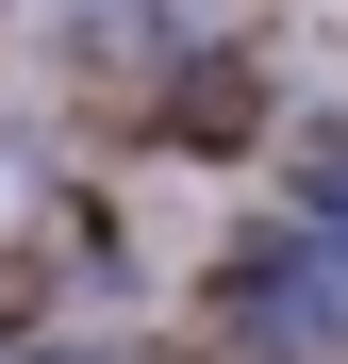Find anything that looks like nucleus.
<instances>
[{
	"label": "nucleus",
	"mask_w": 348,
	"mask_h": 364,
	"mask_svg": "<svg viewBox=\"0 0 348 364\" xmlns=\"http://www.w3.org/2000/svg\"><path fill=\"white\" fill-rule=\"evenodd\" d=\"M0 17H17L33 50H67V67H100V50H133V33H149V0H0Z\"/></svg>",
	"instance_id": "nucleus-2"
},
{
	"label": "nucleus",
	"mask_w": 348,
	"mask_h": 364,
	"mask_svg": "<svg viewBox=\"0 0 348 364\" xmlns=\"http://www.w3.org/2000/svg\"><path fill=\"white\" fill-rule=\"evenodd\" d=\"M33 364H83V348H33Z\"/></svg>",
	"instance_id": "nucleus-4"
},
{
	"label": "nucleus",
	"mask_w": 348,
	"mask_h": 364,
	"mask_svg": "<svg viewBox=\"0 0 348 364\" xmlns=\"http://www.w3.org/2000/svg\"><path fill=\"white\" fill-rule=\"evenodd\" d=\"M332 249H348V149H332Z\"/></svg>",
	"instance_id": "nucleus-3"
},
{
	"label": "nucleus",
	"mask_w": 348,
	"mask_h": 364,
	"mask_svg": "<svg viewBox=\"0 0 348 364\" xmlns=\"http://www.w3.org/2000/svg\"><path fill=\"white\" fill-rule=\"evenodd\" d=\"M232 331H249L265 364L348 348V249H332V232H265V249L232 265Z\"/></svg>",
	"instance_id": "nucleus-1"
}]
</instances>
